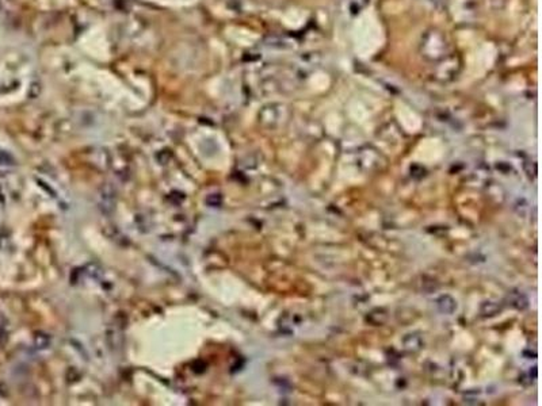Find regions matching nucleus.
<instances>
[{
    "instance_id": "f257e3e1",
    "label": "nucleus",
    "mask_w": 542,
    "mask_h": 406,
    "mask_svg": "<svg viewBox=\"0 0 542 406\" xmlns=\"http://www.w3.org/2000/svg\"><path fill=\"white\" fill-rule=\"evenodd\" d=\"M419 52L423 59L435 64L437 61L442 60L450 53L447 38L445 37L444 32L437 29H430L422 35Z\"/></svg>"
},
{
    "instance_id": "f03ea898",
    "label": "nucleus",
    "mask_w": 542,
    "mask_h": 406,
    "mask_svg": "<svg viewBox=\"0 0 542 406\" xmlns=\"http://www.w3.org/2000/svg\"><path fill=\"white\" fill-rule=\"evenodd\" d=\"M461 70V61L454 54H447L446 57L435 62L434 76L441 81L453 80Z\"/></svg>"
},
{
    "instance_id": "7ed1b4c3",
    "label": "nucleus",
    "mask_w": 542,
    "mask_h": 406,
    "mask_svg": "<svg viewBox=\"0 0 542 406\" xmlns=\"http://www.w3.org/2000/svg\"><path fill=\"white\" fill-rule=\"evenodd\" d=\"M430 1H433L434 4H439V3H442V0H430Z\"/></svg>"
}]
</instances>
